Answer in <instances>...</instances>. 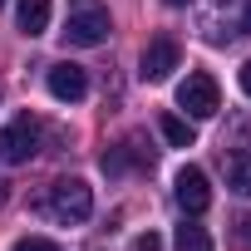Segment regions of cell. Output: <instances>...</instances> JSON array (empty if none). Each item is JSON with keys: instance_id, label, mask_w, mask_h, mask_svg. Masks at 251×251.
<instances>
[{"instance_id": "obj_7", "label": "cell", "mask_w": 251, "mask_h": 251, "mask_svg": "<svg viewBox=\"0 0 251 251\" xmlns=\"http://www.w3.org/2000/svg\"><path fill=\"white\" fill-rule=\"evenodd\" d=\"M50 94H54L59 103H79V99L89 94V74H84L79 64H54V69H50Z\"/></svg>"}, {"instance_id": "obj_18", "label": "cell", "mask_w": 251, "mask_h": 251, "mask_svg": "<svg viewBox=\"0 0 251 251\" xmlns=\"http://www.w3.org/2000/svg\"><path fill=\"white\" fill-rule=\"evenodd\" d=\"M0 5H5V0H0Z\"/></svg>"}, {"instance_id": "obj_11", "label": "cell", "mask_w": 251, "mask_h": 251, "mask_svg": "<svg viewBox=\"0 0 251 251\" xmlns=\"http://www.w3.org/2000/svg\"><path fill=\"white\" fill-rule=\"evenodd\" d=\"M173 246H177V251H212V236H207V226L182 222V226H177V236H173Z\"/></svg>"}, {"instance_id": "obj_2", "label": "cell", "mask_w": 251, "mask_h": 251, "mask_svg": "<svg viewBox=\"0 0 251 251\" xmlns=\"http://www.w3.org/2000/svg\"><path fill=\"white\" fill-rule=\"evenodd\" d=\"M45 212H50L54 222H64V226H79V222H89V212H94V187H89L84 177H59V182L50 187V197H45Z\"/></svg>"}, {"instance_id": "obj_17", "label": "cell", "mask_w": 251, "mask_h": 251, "mask_svg": "<svg viewBox=\"0 0 251 251\" xmlns=\"http://www.w3.org/2000/svg\"><path fill=\"white\" fill-rule=\"evenodd\" d=\"M246 241H251V217H246Z\"/></svg>"}, {"instance_id": "obj_14", "label": "cell", "mask_w": 251, "mask_h": 251, "mask_svg": "<svg viewBox=\"0 0 251 251\" xmlns=\"http://www.w3.org/2000/svg\"><path fill=\"white\" fill-rule=\"evenodd\" d=\"M236 79H241V94H246V99H251V59H246V64H241V74H236Z\"/></svg>"}, {"instance_id": "obj_4", "label": "cell", "mask_w": 251, "mask_h": 251, "mask_svg": "<svg viewBox=\"0 0 251 251\" xmlns=\"http://www.w3.org/2000/svg\"><path fill=\"white\" fill-rule=\"evenodd\" d=\"M177 108H187V118H217V108H222V89H217V79L212 74H187L182 84H177Z\"/></svg>"}, {"instance_id": "obj_10", "label": "cell", "mask_w": 251, "mask_h": 251, "mask_svg": "<svg viewBox=\"0 0 251 251\" xmlns=\"http://www.w3.org/2000/svg\"><path fill=\"white\" fill-rule=\"evenodd\" d=\"M158 128H163V138H168L173 148H192V138H197V133H192V123L177 118V113H163V118H158Z\"/></svg>"}, {"instance_id": "obj_6", "label": "cell", "mask_w": 251, "mask_h": 251, "mask_svg": "<svg viewBox=\"0 0 251 251\" xmlns=\"http://www.w3.org/2000/svg\"><path fill=\"white\" fill-rule=\"evenodd\" d=\"M177 59H182V50H177L173 35L148 40V50H143V79H148V84H163V79L177 69Z\"/></svg>"}, {"instance_id": "obj_12", "label": "cell", "mask_w": 251, "mask_h": 251, "mask_svg": "<svg viewBox=\"0 0 251 251\" xmlns=\"http://www.w3.org/2000/svg\"><path fill=\"white\" fill-rule=\"evenodd\" d=\"M15 251H64L59 241H50V236H20L15 241Z\"/></svg>"}, {"instance_id": "obj_9", "label": "cell", "mask_w": 251, "mask_h": 251, "mask_svg": "<svg viewBox=\"0 0 251 251\" xmlns=\"http://www.w3.org/2000/svg\"><path fill=\"white\" fill-rule=\"evenodd\" d=\"M222 168H226V187H231V192H241V197H251V153H246V148H236V153H226V158H222Z\"/></svg>"}, {"instance_id": "obj_15", "label": "cell", "mask_w": 251, "mask_h": 251, "mask_svg": "<svg viewBox=\"0 0 251 251\" xmlns=\"http://www.w3.org/2000/svg\"><path fill=\"white\" fill-rule=\"evenodd\" d=\"M241 30L251 35V0H246V15H241Z\"/></svg>"}, {"instance_id": "obj_13", "label": "cell", "mask_w": 251, "mask_h": 251, "mask_svg": "<svg viewBox=\"0 0 251 251\" xmlns=\"http://www.w3.org/2000/svg\"><path fill=\"white\" fill-rule=\"evenodd\" d=\"M133 251H163V236L158 231H138L133 236Z\"/></svg>"}, {"instance_id": "obj_5", "label": "cell", "mask_w": 251, "mask_h": 251, "mask_svg": "<svg viewBox=\"0 0 251 251\" xmlns=\"http://www.w3.org/2000/svg\"><path fill=\"white\" fill-rule=\"evenodd\" d=\"M173 197H177V207H182L187 217H202V212L212 207V187H207V173H202V168H182V173L173 177Z\"/></svg>"}, {"instance_id": "obj_1", "label": "cell", "mask_w": 251, "mask_h": 251, "mask_svg": "<svg viewBox=\"0 0 251 251\" xmlns=\"http://www.w3.org/2000/svg\"><path fill=\"white\" fill-rule=\"evenodd\" d=\"M108 5L103 0H69V15H64V40L79 50H94L108 40Z\"/></svg>"}, {"instance_id": "obj_3", "label": "cell", "mask_w": 251, "mask_h": 251, "mask_svg": "<svg viewBox=\"0 0 251 251\" xmlns=\"http://www.w3.org/2000/svg\"><path fill=\"white\" fill-rule=\"evenodd\" d=\"M35 148H40V118L35 113H15L5 128H0V163L20 168V163L35 158Z\"/></svg>"}, {"instance_id": "obj_8", "label": "cell", "mask_w": 251, "mask_h": 251, "mask_svg": "<svg viewBox=\"0 0 251 251\" xmlns=\"http://www.w3.org/2000/svg\"><path fill=\"white\" fill-rule=\"evenodd\" d=\"M50 15H54V0H20V10H15V20H20V35H45L50 30Z\"/></svg>"}, {"instance_id": "obj_16", "label": "cell", "mask_w": 251, "mask_h": 251, "mask_svg": "<svg viewBox=\"0 0 251 251\" xmlns=\"http://www.w3.org/2000/svg\"><path fill=\"white\" fill-rule=\"evenodd\" d=\"M163 5H192V0H163Z\"/></svg>"}]
</instances>
